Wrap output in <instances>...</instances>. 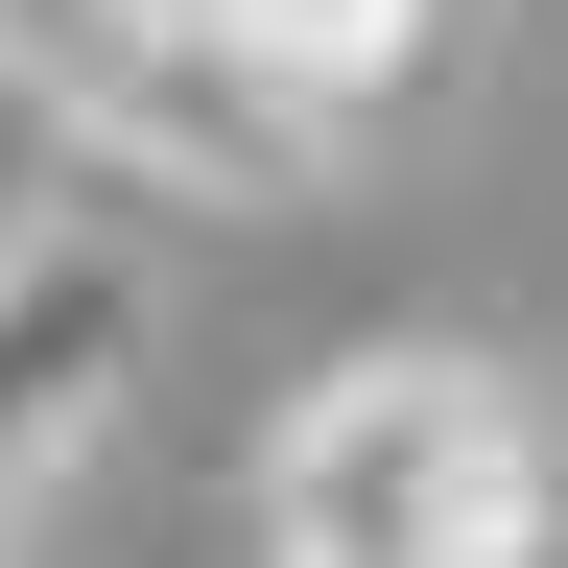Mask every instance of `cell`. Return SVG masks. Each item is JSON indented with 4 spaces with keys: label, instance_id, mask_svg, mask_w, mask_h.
<instances>
[{
    "label": "cell",
    "instance_id": "obj_5",
    "mask_svg": "<svg viewBox=\"0 0 568 568\" xmlns=\"http://www.w3.org/2000/svg\"><path fill=\"white\" fill-rule=\"evenodd\" d=\"M0 48H24V0H0Z\"/></svg>",
    "mask_w": 568,
    "mask_h": 568
},
{
    "label": "cell",
    "instance_id": "obj_4",
    "mask_svg": "<svg viewBox=\"0 0 568 568\" xmlns=\"http://www.w3.org/2000/svg\"><path fill=\"white\" fill-rule=\"evenodd\" d=\"M71 190H95V142H71L48 48H0V261H24V237H71Z\"/></svg>",
    "mask_w": 568,
    "mask_h": 568
},
{
    "label": "cell",
    "instance_id": "obj_1",
    "mask_svg": "<svg viewBox=\"0 0 568 568\" xmlns=\"http://www.w3.org/2000/svg\"><path fill=\"white\" fill-rule=\"evenodd\" d=\"M474 0H24V48H48V95L95 166L142 190H332L355 142H379L426 71H450Z\"/></svg>",
    "mask_w": 568,
    "mask_h": 568
},
{
    "label": "cell",
    "instance_id": "obj_3",
    "mask_svg": "<svg viewBox=\"0 0 568 568\" xmlns=\"http://www.w3.org/2000/svg\"><path fill=\"white\" fill-rule=\"evenodd\" d=\"M142 379V261L119 237H24L0 261V521H48V474L119 426Z\"/></svg>",
    "mask_w": 568,
    "mask_h": 568
},
{
    "label": "cell",
    "instance_id": "obj_2",
    "mask_svg": "<svg viewBox=\"0 0 568 568\" xmlns=\"http://www.w3.org/2000/svg\"><path fill=\"white\" fill-rule=\"evenodd\" d=\"M261 568H568V426L497 332H355L261 426Z\"/></svg>",
    "mask_w": 568,
    "mask_h": 568
}]
</instances>
